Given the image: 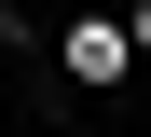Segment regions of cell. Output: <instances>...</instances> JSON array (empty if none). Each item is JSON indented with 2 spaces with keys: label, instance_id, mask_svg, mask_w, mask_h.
Listing matches in <instances>:
<instances>
[{
  "label": "cell",
  "instance_id": "1",
  "mask_svg": "<svg viewBox=\"0 0 151 137\" xmlns=\"http://www.w3.org/2000/svg\"><path fill=\"white\" fill-rule=\"evenodd\" d=\"M55 69L83 82V96H110V82L137 69V27H124V14H69V41H55Z\"/></svg>",
  "mask_w": 151,
  "mask_h": 137
},
{
  "label": "cell",
  "instance_id": "2",
  "mask_svg": "<svg viewBox=\"0 0 151 137\" xmlns=\"http://www.w3.org/2000/svg\"><path fill=\"white\" fill-rule=\"evenodd\" d=\"M124 27H137V55H151V0H137V14H124Z\"/></svg>",
  "mask_w": 151,
  "mask_h": 137
}]
</instances>
